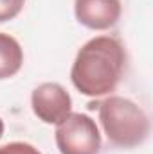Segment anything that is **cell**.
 Returning a JSON list of instances; mask_svg holds the SVG:
<instances>
[{
  "label": "cell",
  "instance_id": "6da1fadb",
  "mask_svg": "<svg viewBox=\"0 0 153 154\" xmlns=\"http://www.w3.org/2000/svg\"><path fill=\"white\" fill-rule=\"evenodd\" d=\"M126 66L122 43L114 36L88 39L72 63L70 81L86 97H105L115 91Z\"/></svg>",
  "mask_w": 153,
  "mask_h": 154
},
{
  "label": "cell",
  "instance_id": "7a4b0ae2",
  "mask_svg": "<svg viewBox=\"0 0 153 154\" xmlns=\"http://www.w3.org/2000/svg\"><path fill=\"white\" fill-rule=\"evenodd\" d=\"M99 109V122L110 143L122 149H132L146 142L150 134V120L141 106L133 100L110 95L99 104H90Z\"/></svg>",
  "mask_w": 153,
  "mask_h": 154
},
{
  "label": "cell",
  "instance_id": "3957f363",
  "mask_svg": "<svg viewBox=\"0 0 153 154\" xmlns=\"http://www.w3.org/2000/svg\"><path fill=\"white\" fill-rule=\"evenodd\" d=\"M56 145L60 154H99L101 133L88 115L70 113L56 127Z\"/></svg>",
  "mask_w": 153,
  "mask_h": 154
},
{
  "label": "cell",
  "instance_id": "277c9868",
  "mask_svg": "<svg viewBox=\"0 0 153 154\" xmlns=\"http://www.w3.org/2000/svg\"><path fill=\"white\" fill-rule=\"evenodd\" d=\"M31 108L43 124H60L72 113V99L58 82H43L33 90Z\"/></svg>",
  "mask_w": 153,
  "mask_h": 154
},
{
  "label": "cell",
  "instance_id": "5b68a950",
  "mask_svg": "<svg viewBox=\"0 0 153 154\" xmlns=\"http://www.w3.org/2000/svg\"><path fill=\"white\" fill-rule=\"evenodd\" d=\"M121 0H76V20L92 31H106L117 25L121 20Z\"/></svg>",
  "mask_w": 153,
  "mask_h": 154
},
{
  "label": "cell",
  "instance_id": "8992f818",
  "mask_svg": "<svg viewBox=\"0 0 153 154\" xmlns=\"http://www.w3.org/2000/svg\"><path fill=\"white\" fill-rule=\"evenodd\" d=\"M24 65V50L13 36L0 32V81L16 75Z\"/></svg>",
  "mask_w": 153,
  "mask_h": 154
},
{
  "label": "cell",
  "instance_id": "52a82bcc",
  "mask_svg": "<svg viewBox=\"0 0 153 154\" xmlns=\"http://www.w3.org/2000/svg\"><path fill=\"white\" fill-rule=\"evenodd\" d=\"M25 0H0V23L9 22L20 14Z\"/></svg>",
  "mask_w": 153,
  "mask_h": 154
},
{
  "label": "cell",
  "instance_id": "ba28073f",
  "mask_svg": "<svg viewBox=\"0 0 153 154\" xmlns=\"http://www.w3.org/2000/svg\"><path fill=\"white\" fill-rule=\"evenodd\" d=\"M0 154H41L31 143H25V142H11V143H5L0 147Z\"/></svg>",
  "mask_w": 153,
  "mask_h": 154
},
{
  "label": "cell",
  "instance_id": "9c48e42d",
  "mask_svg": "<svg viewBox=\"0 0 153 154\" xmlns=\"http://www.w3.org/2000/svg\"><path fill=\"white\" fill-rule=\"evenodd\" d=\"M4 129H5V125H4V120L0 118V138L4 136Z\"/></svg>",
  "mask_w": 153,
  "mask_h": 154
}]
</instances>
